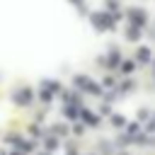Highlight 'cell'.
Returning a JSON list of instances; mask_svg holds the SVG:
<instances>
[{
    "label": "cell",
    "mask_w": 155,
    "mask_h": 155,
    "mask_svg": "<svg viewBox=\"0 0 155 155\" xmlns=\"http://www.w3.org/2000/svg\"><path fill=\"white\" fill-rule=\"evenodd\" d=\"M133 70V63H124V73H131Z\"/></svg>",
    "instance_id": "6da1fadb"
}]
</instances>
